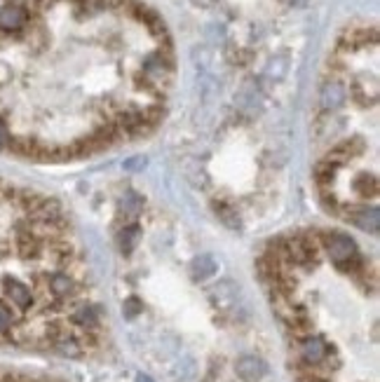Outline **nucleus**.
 Here are the masks:
<instances>
[{"label": "nucleus", "mask_w": 380, "mask_h": 382, "mask_svg": "<svg viewBox=\"0 0 380 382\" xmlns=\"http://www.w3.org/2000/svg\"><path fill=\"white\" fill-rule=\"evenodd\" d=\"M177 54L141 0L0 3V153L73 162L148 136Z\"/></svg>", "instance_id": "f257e3e1"}, {"label": "nucleus", "mask_w": 380, "mask_h": 382, "mask_svg": "<svg viewBox=\"0 0 380 382\" xmlns=\"http://www.w3.org/2000/svg\"><path fill=\"white\" fill-rule=\"evenodd\" d=\"M259 277L291 382H378V263L336 227L270 239Z\"/></svg>", "instance_id": "f03ea898"}, {"label": "nucleus", "mask_w": 380, "mask_h": 382, "mask_svg": "<svg viewBox=\"0 0 380 382\" xmlns=\"http://www.w3.org/2000/svg\"><path fill=\"white\" fill-rule=\"evenodd\" d=\"M108 321L90 261L64 207L0 176V352L87 359Z\"/></svg>", "instance_id": "7ed1b4c3"}, {"label": "nucleus", "mask_w": 380, "mask_h": 382, "mask_svg": "<svg viewBox=\"0 0 380 382\" xmlns=\"http://www.w3.org/2000/svg\"><path fill=\"white\" fill-rule=\"evenodd\" d=\"M315 188L328 214L378 232V31L350 26L336 42L319 85Z\"/></svg>", "instance_id": "20e7f679"}, {"label": "nucleus", "mask_w": 380, "mask_h": 382, "mask_svg": "<svg viewBox=\"0 0 380 382\" xmlns=\"http://www.w3.org/2000/svg\"><path fill=\"white\" fill-rule=\"evenodd\" d=\"M0 382H69L64 378L49 376V373L26 369L10 362H0Z\"/></svg>", "instance_id": "39448f33"}]
</instances>
